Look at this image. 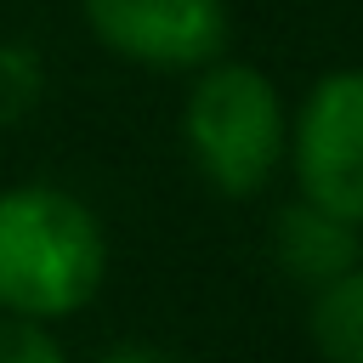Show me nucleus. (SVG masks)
Returning <instances> with one entry per match:
<instances>
[{"label":"nucleus","mask_w":363,"mask_h":363,"mask_svg":"<svg viewBox=\"0 0 363 363\" xmlns=\"http://www.w3.org/2000/svg\"><path fill=\"white\" fill-rule=\"evenodd\" d=\"M85 23L113 57L159 74L216 62L233 34L227 0H85Z\"/></svg>","instance_id":"4"},{"label":"nucleus","mask_w":363,"mask_h":363,"mask_svg":"<svg viewBox=\"0 0 363 363\" xmlns=\"http://www.w3.org/2000/svg\"><path fill=\"white\" fill-rule=\"evenodd\" d=\"M284 147L301 199L363 227V68L323 74L306 91Z\"/></svg>","instance_id":"3"},{"label":"nucleus","mask_w":363,"mask_h":363,"mask_svg":"<svg viewBox=\"0 0 363 363\" xmlns=\"http://www.w3.org/2000/svg\"><path fill=\"white\" fill-rule=\"evenodd\" d=\"M108 238L96 210L57 182H17L0 193V312L74 318L96 301Z\"/></svg>","instance_id":"1"},{"label":"nucleus","mask_w":363,"mask_h":363,"mask_svg":"<svg viewBox=\"0 0 363 363\" xmlns=\"http://www.w3.org/2000/svg\"><path fill=\"white\" fill-rule=\"evenodd\" d=\"M45 96V62L23 40H0V130L28 119Z\"/></svg>","instance_id":"7"},{"label":"nucleus","mask_w":363,"mask_h":363,"mask_svg":"<svg viewBox=\"0 0 363 363\" xmlns=\"http://www.w3.org/2000/svg\"><path fill=\"white\" fill-rule=\"evenodd\" d=\"M272 255H278L284 278H295L301 289H323L329 278H340L363 261V238H357V221H340V216L295 199L289 210H278Z\"/></svg>","instance_id":"5"},{"label":"nucleus","mask_w":363,"mask_h":363,"mask_svg":"<svg viewBox=\"0 0 363 363\" xmlns=\"http://www.w3.org/2000/svg\"><path fill=\"white\" fill-rule=\"evenodd\" d=\"M0 363H68V352L40 318L0 312Z\"/></svg>","instance_id":"8"},{"label":"nucleus","mask_w":363,"mask_h":363,"mask_svg":"<svg viewBox=\"0 0 363 363\" xmlns=\"http://www.w3.org/2000/svg\"><path fill=\"white\" fill-rule=\"evenodd\" d=\"M102 363H176L170 352H159V346H113Z\"/></svg>","instance_id":"9"},{"label":"nucleus","mask_w":363,"mask_h":363,"mask_svg":"<svg viewBox=\"0 0 363 363\" xmlns=\"http://www.w3.org/2000/svg\"><path fill=\"white\" fill-rule=\"evenodd\" d=\"M182 136H187L199 176L216 193L227 199L261 193L289 142L278 85L250 62H221V57L204 62L182 108Z\"/></svg>","instance_id":"2"},{"label":"nucleus","mask_w":363,"mask_h":363,"mask_svg":"<svg viewBox=\"0 0 363 363\" xmlns=\"http://www.w3.org/2000/svg\"><path fill=\"white\" fill-rule=\"evenodd\" d=\"M306 335L323 363H363V261L323 289H312Z\"/></svg>","instance_id":"6"}]
</instances>
